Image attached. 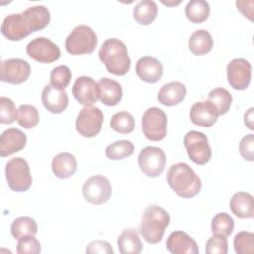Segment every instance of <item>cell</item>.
<instances>
[{"label":"cell","instance_id":"cell-1","mask_svg":"<svg viewBox=\"0 0 254 254\" xmlns=\"http://www.w3.org/2000/svg\"><path fill=\"white\" fill-rule=\"evenodd\" d=\"M51 20L50 11L43 5L29 7L22 13L5 17L1 25L2 35L10 41H21L30 34L45 29Z\"/></svg>","mask_w":254,"mask_h":254},{"label":"cell","instance_id":"cell-2","mask_svg":"<svg viewBox=\"0 0 254 254\" xmlns=\"http://www.w3.org/2000/svg\"><path fill=\"white\" fill-rule=\"evenodd\" d=\"M167 182L171 189L183 198H191L201 190V180L187 163L173 164L167 173Z\"/></svg>","mask_w":254,"mask_h":254},{"label":"cell","instance_id":"cell-3","mask_svg":"<svg viewBox=\"0 0 254 254\" xmlns=\"http://www.w3.org/2000/svg\"><path fill=\"white\" fill-rule=\"evenodd\" d=\"M98 56L107 71L114 75H125L131 67V59L126 45L116 39L110 38L101 45Z\"/></svg>","mask_w":254,"mask_h":254},{"label":"cell","instance_id":"cell-4","mask_svg":"<svg viewBox=\"0 0 254 254\" xmlns=\"http://www.w3.org/2000/svg\"><path fill=\"white\" fill-rule=\"evenodd\" d=\"M170 221L171 217L166 209L158 204H151L143 213L140 232L148 243L156 244L162 240Z\"/></svg>","mask_w":254,"mask_h":254},{"label":"cell","instance_id":"cell-5","mask_svg":"<svg viewBox=\"0 0 254 254\" xmlns=\"http://www.w3.org/2000/svg\"><path fill=\"white\" fill-rule=\"evenodd\" d=\"M5 175L9 188L16 192H23L32 186V175L27 161L21 157L12 158L5 167Z\"/></svg>","mask_w":254,"mask_h":254},{"label":"cell","instance_id":"cell-6","mask_svg":"<svg viewBox=\"0 0 254 254\" xmlns=\"http://www.w3.org/2000/svg\"><path fill=\"white\" fill-rule=\"evenodd\" d=\"M97 46L95 32L86 25L76 26L65 40V49L70 55L91 54Z\"/></svg>","mask_w":254,"mask_h":254},{"label":"cell","instance_id":"cell-7","mask_svg":"<svg viewBox=\"0 0 254 254\" xmlns=\"http://www.w3.org/2000/svg\"><path fill=\"white\" fill-rule=\"evenodd\" d=\"M168 118L159 107L148 108L142 117V131L150 141H161L167 135Z\"/></svg>","mask_w":254,"mask_h":254},{"label":"cell","instance_id":"cell-8","mask_svg":"<svg viewBox=\"0 0 254 254\" xmlns=\"http://www.w3.org/2000/svg\"><path fill=\"white\" fill-rule=\"evenodd\" d=\"M184 146L189 158L197 165H205L211 159V148L205 134L190 131L184 137Z\"/></svg>","mask_w":254,"mask_h":254},{"label":"cell","instance_id":"cell-9","mask_svg":"<svg viewBox=\"0 0 254 254\" xmlns=\"http://www.w3.org/2000/svg\"><path fill=\"white\" fill-rule=\"evenodd\" d=\"M112 193V187L109 180L102 175H95L85 181L82 187L84 199L94 205L107 202Z\"/></svg>","mask_w":254,"mask_h":254},{"label":"cell","instance_id":"cell-10","mask_svg":"<svg viewBox=\"0 0 254 254\" xmlns=\"http://www.w3.org/2000/svg\"><path fill=\"white\" fill-rule=\"evenodd\" d=\"M103 113L95 106H84L80 109L76 121V131L85 138H92L99 134L103 123Z\"/></svg>","mask_w":254,"mask_h":254},{"label":"cell","instance_id":"cell-11","mask_svg":"<svg viewBox=\"0 0 254 254\" xmlns=\"http://www.w3.org/2000/svg\"><path fill=\"white\" fill-rule=\"evenodd\" d=\"M166 160L165 152L161 148L154 146L145 147L138 156V164L141 171L151 178H156L164 172Z\"/></svg>","mask_w":254,"mask_h":254},{"label":"cell","instance_id":"cell-12","mask_svg":"<svg viewBox=\"0 0 254 254\" xmlns=\"http://www.w3.org/2000/svg\"><path fill=\"white\" fill-rule=\"evenodd\" d=\"M31 74L29 63L20 58H11L0 64V79L3 82L11 84H20L25 82Z\"/></svg>","mask_w":254,"mask_h":254},{"label":"cell","instance_id":"cell-13","mask_svg":"<svg viewBox=\"0 0 254 254\" xmlns=\"http://www.w3.org/2000/svg\"><path fill=\"white\" fill-rule=\"evenodd\" d=\"M28 56L40 63H53L61 57L59 47L50 39L38 37L28 43L26 47Z\"/></svg>","mask_w":254,"mask_h":254},{"label":"cell","instance_id":"cell-14","mask_svg":"<svg viewBox=\"0 0 254 254\" xmlns=\"http://www.w3.org/2000/svg\"><path fill=\"white\" fill-rule=\"evenodd\" d=\"M227 80L230 86L236 90H244L251 81V64L243 58L231 60L227 66Z\"/></svg>","mask_w":254,"mask_h":254},{"label":"cell","instance_id":"cell-15","mask_svg":"<svg viewBox=\"0 0 254 254\" xmlns=\"http://www.w3.org/2000/svg\"><path fill=\"white\" fill-rule=\"evenodd\" d=\"M74 98L84 106H92L99 99L98 83L92 77L79 76L72 86Z\"/></svg>","mask_w":254,"mask_h":254},{"label":"cell","instance_id":"cell-16","mask_svg":"<svg viewBox=\"0 0 254 254\" xmlns=\"http://www.w3.org/2000/svg\"><path fill=\"white\" fill-rule=\"evenodd\" d=\"M164 72L162 63L151 56L140 58L136 64V73L138 77L148 83L158 82Z\"/></svg>","mask_w":254,"mask_h":254},{"label":"cell","instance_id":"cell-17","mask_svg":"<svg viewBox=\"0 0 254 254\" xmlns=\"http://www.w3.org/2000/svg\"><path fill=\"white\" fill-rule=\"evenodd\" d=\"M42 102L48 111L59 114L66 109L69 99L65 89H57L51 84H47L42 90Z\"/></svg>","mask_w":254,"mask_h":254},{"label":"cell","instance_id":"cell-18","mask_svg":"<svg viewBox=\"0 0 254 254\" xmlns=\"http://www.w3.org/2000/svg\"><path fill=\"white\" fill-rule=\"evenodd\" d=\"M166 247L173 254H197L198 246L195 240L184 231H173L167 241Z\"/></svg>","mask_w":254,"mask_h":254},{"label":"cell","instance_id":"cell-19","mask_svg":"<svg viewBox=\"0 0 254 254\" xmlns=\"http://www.w3.org/2000/svg\"><path fill=\"white\" fill-rule=\"evenodd\" d=\"M27 143L26 134L16 128H9L2 132L0 138V156L8 157L20 152Z\"/></svg>","mask_w":254,"mask_h":254},{"label":"cell","instance_id":"cell-20","mask_svg":"<svg viewBox=\"0 0 254 254\" xmlns=\"http://www.w3.org/2000/svg\"><path fill=\"white\" fill-rule=\"evenodd\" d=\"M76 170L77 162L71 153H59L52 160V171L59 179H68L75 174Z\"/></svg>","mask_w":254,"mask_h":254},{"label":"cell","instance_id":"cell-21","mask_svg":"<svg viewBox=\"0 0 254 254\" xmlns=\"http://www.w3.org/2000/svg\"><path fill=\"white\" fill-rule=\"evenodd\" d=\"M187 94L185 84L180 81H171L164 84L158 92V100L165 106H175L182 102Z\"/></svg>","mask_w":254,"mask_h":254},{"label":"cell","instance_id":"cell-22","mask_svg":"<svg viewBox=\"0 0 254 254\" xmlns=\"http://www.w3.org/2000/svg\"><path fill=\"white\" fill-rule=\"evenodd\" d=\"M99 100L106 106H115L122 99V87L121 85L108 77H102L99 79Z\"/></svg>","mask_w":254,"mask_h":254},{"label":"cell","instance_id":"cell-23","mask_svg":"<svg viewBox=\"0 0 254 254\" xmlns=\"http://www.w3.org/2000/svg\"><path fill=\"white\" fill-rule=\"evenodd\" d=\"M205 102L216 116H220L227 113L230 109L232 95L227 89L223 87H216L209 91Z\"/></svg>","mask_w":254,"mask_h":254},{"label":"cell","instance_id":"cell-24","mask_svg":"<svg viewBox=\"0 0 254 254\" xmlns=\"http://www.w3.org/2000/svg\"><path fill=\"white\" fill-rule=\"evenodd\" d=\"M229 207L232 213L238 218H252L253 196L248 192L238 191L232 195Z\"/></svg>","mask_w":254,"mask_h":254},{"label":"cell","instance_id":"cell-25","mask_svg":"<svg viewBox=\"0 0 254 254\" xmlns=\"http://www.w3.org/2000/svg\"><path fill=\"white\" fill-rule=\"evenodd\" d=\"M118 250L121 254H139L143 243L138 232L133 228L124 229L117 238Z\"/></svg>","mask_w":254,"mask_h":254},{"label":"cell","instance_id":"cell-26","mask_svg":"<svg viewBox=\"0 0 254 254\" xmlns=\"http://www.w3.org/2000/svg\"><path fill=\"white\" fill-rule=\"evenodd\" d=\"M190 118L195 125L201 127H211L217 121L218 116L214 114L205 101H197L193 103L190 108Z\"/></svg>","mask_w":254,"mask_h":254},{"label":"cell","instance_id":"cell-27","mask_svg":"<svg viewBox=\"0 0 254 254\" xmlns=\"http://www.w3.org/2000/svg\"><path fill=\"white\" fill-rule=\"evenodd\" d=\"M213 46V40L210 33L204 29L196 30L189 39L190 51L196 55L202 56L209 53Z\"/></svg>","mask_w":254,"mask_h":254},{"label":"cell","instance_id":"cell-28","mask_svg":"<svg viewBox=\"0 0 254 254\" xmlns=\"http://www.w3.org/2000/svg\"><path fill=\"white\" fill-rule=\"evenodd\" d=\"M158 6L155 1L142 0L133 9V17L140 25H150L157 18Z\"/></svg>","mask_w":254,"mask_h":254},{"label":"cell","instance_id":"cell-29","mask_svg":"<svg viewBox=\"0 0 254 254\" xmlns=\"http://www.w3.org/2000/svg\"><path fill=\"white\" fill-rule=\"evenodd\" d=\"M210 6L204 0H190L185 8V14L191 23L199 24L206 21L209 17Z\"/></svg>","mask_w":254,"mask_h":254},{"label":"cell","instance_id":"cell-30","mask_svg":"<svg viewBox=\"0 0 254 254\" xmlns=\"http://www.w3.org/2000/svg\"><path fill=\"white\" fill-rule=\"evenodd\" d=\"M135 146L131 141L119 140L111 143L105 149V156L112 161L123 160L133 155Z\"/></svg>","mask_w":254,"mask_h":254},{"label":"cell","instance_id":"cell-31","mask_svg":"<svg viewBox=\"0 0 254 254\" xmlns=\"http://www.w3.org/2000/svg\"><path fill=\"white\" fill-rule=\"evenodd\" d=\"M109 125L112 130L120 134L132 133L135 129V119L127 111H119L112 115Z\"/></svg>","mask_w":254,"mask_h":254},{"label":"cell","instance_id":"cell-32","mask_svg":"<svg viewBox=\"0 0 254 254\" xmlns=\"http://www.w3.org/2000/svg\"><path fill=\"white\" fill-rule=\"evenodd\" d=\"M38 232V224L36 220L30 216H21L11 224V234L14 238L19 239L25 235H35Z\"/></svg>","mask_w":254,"mask_h":254},{"label":"cell","instance_id":"cell-33","mask_svg":"<svg viewBox=\"0 0 254 254\" xmlns=\"http://www.w3.org/2000/svg\"><path fill=\"white\" fill-rule=\"evenodd\" d=\"M234 228L233 218L226 212H219L211 219V232L214 235L229 236Z\"/></svg>","mask_w":254,"mask_h":254},{"label":"cell","instance_id":"cell-34","mask_svg":"<svg viewBox=\"0 0 254 254\" xmlns=\"http://www.w3.org/2000/svg\"><path fill=\"white\" fill-rule=\"evenodd\" d=\"M17 122L25 129L34 128L39 123V111L31 104H21L17 111Z\"/></svg>","mask_w":254,"mask_h":254},{"label":"cell","instance_id":"cell-35","mask_svg":"<svg viewBox=\"0 0 254 254\" xmlns=\"http://www.w3.org/2000/svg\"><path fill=\"white\" fill-rule=\"evenodd\" d=\"M71 71L66 65H59L52 69L50 73V84L57 88L64 90L67 87L71 80Z\"/></svg>","mask_w":254,"mask_h":254},{"label":"cell","instance_id":"cell-36","mask_svg":"<svg viewBox=\"0 0 254 254\" xmlns=\"http://www.w3.org/2000/svg\"><path fill=\"white\" fill-rule=\"evenodd\" d=\"M233 245L237 254H252L254 252V234L248 231L238 232L234 236Z\"/></svg>","mask_w":254,"mask_h":254},{"label":"cell","instance_id":"cell-37","mask_svg":"<svg viewBox=\"0 0 254 254\" xmlns=\"http://www.w3.org/2000/svg\"><path fill=\"white\" fill-rule=\"evenodd\" d=\"M17 111L12 99L5 96L0 97V122L2 124H11L17 120Z\"/></svg>","mask_w":254,"mask_h":254},{"label":"cell","instance_id":"cell-38","mask_svg":"<svg viewBox=\"0 0 254 254\" xmlns=\"http://www.w3.org/2000/svg\"><path fill=\"white\" fill-rule=\"evenodd\" d=\"M41 252L40 241L34 235H25L17 243L18 254H38Z\"/></svg>","mask_w":254,"mask_h":254},{"label":"cell","instance_id":"cell-39","mask_svg":"<svg viewBox=\"0 0 254 254\" xmlns=\"http://www.w3.org/2000/svg\"><path fill=\"white\" fill-rule=\"evenodd\" d=\"M206 254H227L228 252V241L225 236L212 235L210 236L205 244Z\"/></svg>","mask_w":254,"mask_h":254},{"label":"cell","instance_id":"cell-40","mask_svg":"<svg viewBox=\"0 0 254 254\" xmlns=\"http://www.w3.org/2000/svg\"><path fill=\"white\" fill-rule=\"evenodd\" d=\"M239 152L241 157L249 162L254 160V135L248 134L244 136L239 143Z\"/></svg>","mask_w":254,"mask_h":254},{"label":"cell","instance_id":"cell-41","mask_svg":"<svg viewBox=\"0 0 254 254\" xmlns=\"http://www.w3.org/2000/svg\"><path fill=\"white\" fill-rule=\"evenodd\" d=\"M85 252L87 254H113V248L111 245L105 241V240H94L91 241L85 249Z\"/></svg>","mask_w":254,"mask_h":254},{"label":"cell","instance_id":"cell-42","mask_svg":"<svg viewBox=\"0 0 254 254\" xmlns=\"http://www.w3.org/2000/svg\"><path fill=\"white\" fill-rule=\"evenodd\" d=\"M237 10L240 11L244 17H247L250 21H252V15H253V8H246V1H237L236 2Z\"/></svg>","mask_w":254,"mask_h":254},{"label":"cell","instance_id":"cell-43","mask_svg":"<svg viewBox=\"0 0 254 254\" xmlns=\"http://www.w3.org/2000/svg\"><path fill=\"white\" fill-rule=\"evenodd\" d=\"M253 112L254 108L250 107L244 114V124L248 127L250 130H254V125H253Z\"/></svg>","mask_w":254,"mask_h":254},{"label":"cell","instance_id":"cell-44","mask_svg":"<svg viewBox=\"0 0 254 254\" xmlns=\"http://www.w3.org/2000/svg\"><path fill=\"white\" fill-rule=\"evenodd\" d=\"M163 4L167 5V6H175V5H179L181 3V1H178V2H162Z\"/></svg>","mask_w":254,"mask_h":254}]
</instances>
